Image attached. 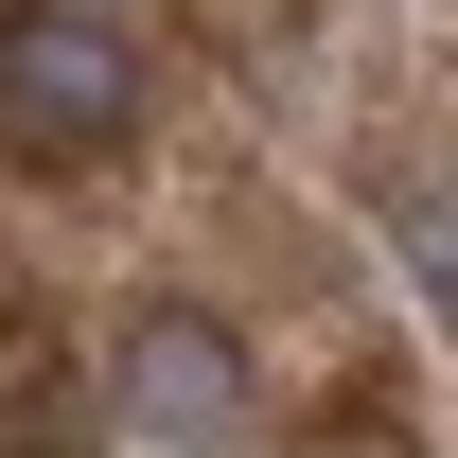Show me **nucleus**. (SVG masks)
I'll list each match as a JSON object with an SVG mask.
<instances>
[{
    "label": "nucleus",
    "mask_w": 458,
    "mask_h": 458,
    "mask_svg": "<svg viewBox=\"0 0 458 458\" xmlns=\"http://www.w3.org/2000/svg\"><path fill=\"white\" fill-rule=\"evenodd\" d=\"M0 123L36 159H123L141 141V54L89 0H0Z\"/></svg>",
    "instance_id": "f257e3e1"
},
{
    "label": "nucleus",
    "mask_w": 458,
    "mask_h": 458,
    "mask_svg": "<svg viewBox=\"0 0 458 458\" xmlns=\"http://www.w3.org/2000/svg\"><path fill=\"white\" fill-rule=\"evenodd\" d=\"M106 370H123V423H141V441H176V458L247 441V335H229L212 300H141Z\"/></svg>",
    "instance_id": "f03ea898"
},
{
    "label": "nucleus",
    "mask_w": 458,
    "mask_h": 458,
    "mask_svg": "<svg viewBox=\"0 0 458 458\" xmlns=\"http://www.w3.org/2000/svg\"><path fill=\"white\" fill-rule=\"evenodd\" d=\"M405 247H423V300L458 318V194H405Z\"/></svg>",
    "instance_id": "7ed1b4c3"
}]
</instances>
